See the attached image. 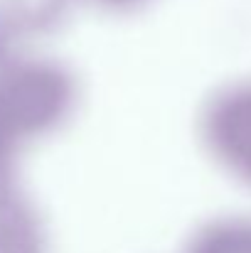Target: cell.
<instances>
[{
  "label": "cell",
  "mask_w": 251,
  "mask_h": 253,
  "mask_svg": "<svg viewBox=\"0 0 251 253\" xmlns=\"http://www.w3.org/2000/svg\"><path fill=\"white\" fill-rule=\"evenodd\" d=\"M202 135L214 160L251 184V82L219 91L202 118Z\"/></svg>",
  "instance_id": "cell-1"
},
{
  "label": "cell",
  "mask_w": 251,
  "mask_h": 253,
  "mask_svg": "<svg viewBox=\"0 0 251 253\" xmlns=\"http://www.w3.org/2000/svg\"><path fill=\"white\" fill-rule=\"evenodd\" d=\"M190 253H251V219H227L207 226Z\"/></svg>",
  "instance_id": "cell-2"
},
{
  "label": "cell",
  "mask_w": 251,
  "mask_h": 253,
  "mask_svg": "<svg viewBox=\"0 0 251 253\" xmlns=\"http://www.w3.org/2000/svg\"><path fill=\"white\" fill-rule=\"evenodd\" d=\"M0 7L10 25L22 30H42L59 20L67 0H0Z\"/></svg>",
  "instance_id": "cell-3"
},
{
  "label": "cell",
  "mask_w": 251,
  "mask_h": 253,
  "mask_svg": "<svg viewBox=\"0 0 251 253\" xmlns=\"http://www.w3.org/2000/svg\"><path fill=\"white\" fill-rule=\"evenodd\" d=\"M94 2L111 7V10H131V7H138L141 2H146V0H94Z\"/></svg>",
  "instance_id": "cell-4"
}]
</instances>
